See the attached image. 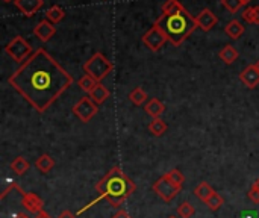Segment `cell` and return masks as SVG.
Wrapping results in <instances>:
<instances>
[{"label": "cell", "instance_id": "obj_1", "mask_svg": "<svg viewBox=\"0 0 259 218\" xmlns=\"http://www.w3.org/2000/svg\"><path fill=\"white\" fill-rule=\"evenodd\" d=\"M8 82L36 112L42 114L73 85V77L47 50L36 49Z\"/></svg>", "mask_w": 259, "mask_h": 218}, {"label": "cell", "instance_id": "obj_2", "mask_svg": "<svg viewBox=\"0 0 259 218\" xmlns=\"http://www.w3.org/2000/svg\"><path fill=\"white\" fill-rule=\"evenodd\" d=\"M137 190L135 184L121 171L120 167H112L109 173L96 185L99 200H106L112 208H120Z\"/></svg>", "mask_w": 259, "mask_h": 218}, {"label": "cell", "instance_id": "obj_3", "mask_svg": "<svg viewBox=\"0 0 259 218\" xmlns=\"http://www.w3.org/2000/svg\"><path fill=\"white\" fill-rule=\"evenodd\" d=\"M155 24L167 33L168 41L173 46H181L196 30V27H199L196 17H193L182 3H179L173 11L162 14Z\"/></svg>", "mask_w": 259, "mask_h": 218}, {"label": "cell", "instance_id": "obj_4", "mask_svg": "<svg viewBox=\"0 0 259 218\" xmlns=\"http://www.w3.org/2000/svg\"><path fill=\"white\" fill-rule=\"evenodd\" d=\"M114 70V64L100 52L94 53L85 64H83V71L85 74L93 76L97 82L105 79L111 71Z\"/></svg>", "mask_w": 259, "mask_h": 218}, {"label": "cell", "instance_id": "obj_5", "mask_svg": "<svg viewBox=\"0 0 259 218\" xmlns=\"http://www.w3.org/2000/svg\"><path fill=\"white\" fill-rule=\"evenodd\" d=\"M5 52L8 53V56L18 62L23 64L24 61H27L32 56V46L23 38V36H15L14 39H11L8 42V46L5 47Z\"/></svg>", "mask_w": 259, "mask_h": 218}, {"label": "cell", "instance_id": "obj_6", "mask_svg": "<svg viewBox=\"0 0 259 218\" xmlns=\"http://www.w3.org/2000/svg\"><path fill=\"white\" fill-rule=\"evenodd\" d=\"M152 190H153V193H155L161 200H164L165 203H170V202L175 200L176 196L181 193L182 187L176 185V184L167 176V173H165L164 176H161V178L153 184Z\"/></svg>", "mask_w": 259, "mask_h": 218}, {"label": "cell", "instance_id": "obj_7", "mask_svg": "<svg viewBox=\"0 0 259 218\" xmlns=\"http://www.w3.org/2000/svg\"><path fill=\"white\" fill-rule=\"evenodd\" d=\"M167 41H168L167 33H165L158 24H153V26L143 35V42H144V46H146L149 50H152V52H158Z\"/></svg>", "mask_w": 259, "mask_h": 218}, {"label": "cell", "instance_id": "obj_8", "mask_svg": "<svg viewBox=\"0 0 259 218\" xmlns=\"http://www.w3.org/2000/svg\"><path fill=\"white\" fill-rule=\"evenodd\" d=\"M99 111V105H96L91 97H82L74 106H73V114L82 121V123H88Z\"/></svg>", "mask_w": 259, "mask_h": 218}, {"label": "cell", "instance_id": "obj_9", "mask_svg": "<svg viewBox=\"0 0 259 218\" xmlns=\"http://www.w3.org/2000/svg\"><path fill=\"white\" fill-rule=\"evenodd\" d=\"M240 80L250 90L259 85V67L256 64L247 65L241 73H240Z\"/></svg>", "mask_w": 259, "mask_h": 218}, {"label": "cell", "instance_id": "obj_10", "mask_svg": "<svg viewBox=\"0 0 259 218\" xmlns=\"http://www.w3.org/2000/svg\"><path fill=\"white\" fill-rule=\"evenodd\" d=\"M21 205L24 206L26 211H29L32 214L42 212V206H44L41 197H38L35 193H23L21 194Z\"/></svg>", "mask_w": 259, "mask_h": 218}, {"label": "cell", "instance_id": "obj_11", "mask_svg": "<svg viewBox=\"0 0 259 218\" xmlns=\"http://www.w3.org/2000/svg\"><path fill=\"white\" fill-rule=\"evenodd\" d=\"M33 33H35V36H36L39 41L47 42V41L56 33V29H55L53 23L49 21V20L46 18V20H41V21L33 27Z\"/></svg>", "mask_w": 259, "mask_h": 218}, {"label": "cell", "instance_id": "obj_12", "mask_svg": "<svg viewBox=\"0 0 259 218\" xmlns=\"http://www.w3.org/2000/svg\"><path fill=\"white\" fill-rule=\"evenodd\" d=\"M14 5L20 9V12L24 17H32L42 8L44 0H15Z\"/></svg>", "mask_w": 259, "mask_h": 218}, {"label": "cell", "instance_id": "obj_13", "mask_svg": "<svg viewBox=\"0 0 259 218\" xmlns=\"http://www.w3.org/2000/svg\"><path fill=\"white\" fill-rule=\"evenodd\" d=\"M219 18L215 17V14L211 11V9H203L197 17H196V23L197 26L205 30V32H209L215 24H217Z\"/></svg>", "mask_w": 259, "mask_h": 218}, {"label": "cell", "instance_id": "obj_14", "mask_svg": "<svg viewBox=\"0 0 259 218\" xmlns=\"http://www.w3.org/2000/svg\"><path fill=\"white\" fill-rule=\"evenodd\" d=\"M146 112L150 115V117H153V118H159L162 114H164V111H165V106H164V103L161 102V100H158V99H150L147 103H146Z\"/></svg>", "mask_w": 259, "mask_h": 218}, {"label": "cell", "instance_id": "obj_15", "mask_svg": "<svg viewBox=\"0 0 259 218\" xmlns=\"http://www.w3.org/2000/svg\"><path fill=\"white\" fill-rule=\"evenodd\" d=\"M35 167H36V170H38L39 173L46 175V173H49V171L53 170V167H55V159H53L50 155L44 153V155H41V156L35 161Z\"/></svg>", "mask_w": 259, "mask_h": 218}, {"label": "cell", "instance_id": "obj_16", "mask_svg": "<svg viewBox=\"0 0 259 218\" xmlns=\"http://www.w3.org/2000/svg\"><path fill=\"white\" fill-rule=\"evenodd\" d=\"M225 32L228 36H231L232 39H238L243 33H244V26L238 21V20H231L226 27H225Z\"/></svg>", "mask_w": 259, "mask_h": 218}, {"label": "cell", "instance_id": "obj_17", "mask_svg": "<svg viewBox=\"0 0 259 218\" xmlns=\"http://www.w3.org/2000/svg\"><path fill=\"white\" fill-rule=\"evenodd\" d=\"M219 56H220V59H222L225 64L231 65L232 62H235V61L238 59L240 53H238V50H237L234 46H225V47L220 50Z\"/></svg>", "mask_w": 259, "mask_h": 218}, {"label": "cell", "instance_id": "obj_18", "mask_svg": "<svg viewBox=\"0 0 259 218\" xmlns=\"http://www.w3.org/2000/svg\"><path fill=\"white\" fill-rule=\"evenodd\" d=\"M88 96L91 97V100H93L96 105H102V103L109 97V91H108L106 86H103L102 83H99Z\"/></svg>", "mask_w": 259, "mask_h": 218}, {"label": "cell", "instance_id": "obj_19", "mask_svg": "<svg viewBox=\"0 0 259 218\" xmlns=\"http://www.w3.org/2000/svg\"><path fill=\"white\" fill-rule=\"evenodd\" d=\"M147 129H149V132H150L152 135L161 137V135H164V134L167 132V124H165V121L161 120V118H153V120L149 123Z\"/></svg>", "mask_w": 259, "mask_h": 218}, {"label": "cell", "instance_id": "obj_20", "mask_svg": "<svg viewBox=\"0 0 259 218\" xmlns=\"http://www.w3.org/2000/svg\"><path fill=\"white\" fill-rule=\"evenodd\" d=\"M215 191H214V188L209 185V184H206V182H202V184H199L197 187H196V190H194V194L205 203L212 194H214Z\"/></svg>", "mask_w": 259, "mask_h": 218}, {"label": "cell", "instance_id": "obj_21", "mask_svg": "<svg viewBox=\"0 0 259 218\" xmlns=\"http://www.w3.org/2000/svg\"><path fill=\"white\" fill-rule=\"evenodd\" d=\"M29 162L23 158V156H17L12 162H11V170L15 173V175H18V176H21V175H24L27 170H29Z\"/></svg>", "mask_w": 259, "mask_h": 218}, {"label": "cell", "instance_id": "obj_22", "mask_svg": "<svg viewBox=\"0 0 259 218\" xmlns=\"http://www.w3.org/2000/svg\"><path fill=\"white\" fill-rule=\"evenodd\" d=\"M77 85H79V88L80 90H83L85 93H91L97 85H99V82L93 77V76H90V74H85V76H82L79 80H77Z\"/></svg>", "mask_w": 259, "mask_h": 218}, {"label": "cell", "instance_id": "obj_23", "mask_svg": "<svg viewBox=\"0 0 259 218\" xmlns=\"http://www.w3.org/2000/svg\"><path fill=\"white\" fill-rule=\"evenodd\" d=\"M64 17H65V12H64V9H62L61 6H58V5H53V6L46 12V18H47L49 21H52L53 24H55V23H59Z\"/></svg>", "mask_w": 259, "mask_h": 218}, {"label": "cell", "instance_id": "obj_24", "mask_svg": "<svg viewBox=\"0 0 259 218\" xmlns=\"http://www.w3.org/2000/svg\"><path fill=\"white\" fill-rule=\"evenodd\" d=\"M129 100H131L134 105L141 106V105L147 100V94H146V91H144L141 86H137L134 91L129 93Z\"/></svg>", "mask_w": 259, "mask_h": 218}, {"label": "cell", "instance_id": "obj_25", "mask_svg": "<svg viewBox=\"0 0 259 218\" xmlns=\"http://www.w3.org/2000/svg\"><path fill=\"white\" fill-rule=\"evenodd\" d=\"M243 18L247 23L259 24V6H249L243 11Z\"/></svg>", "mask_w": 259, "mask_h": 218}, {"label": "cell", "instance_id": "obj_26", "mask_svg": "<svg viewBox=\"0 0 259 218\" xmlns=\"http://www.w3.org/2000/svg\"><path fill=\"white\" fill-rule=\"evenodd\" d=\"M205 203H206V206H208L212 212H215V211H219V209L225 205V199H223L219 193H214Z\"/></svg>", "mask_w": 259, "mask_h": 218}, {"label": "cell", "instance_id": "obj_27", "mask_svg": "<svg viewBox=\"0 0 259 218\" xmlns=\"http://www.w3.org/2000/svg\"><path fill=\"white\" fill-rule=\"evenodd\" d=\"M194 212H196V209L190 202H182L178 206V215L181 218H191L194 215Z\"/></svg>", "mask_w": 259, "mask_h": 218}, {"label": "cell", "instance_id": "obj_28", "mask_svg": "<svg viewBox=\"0 0 259 218\" xmlns=\"http://www.w3.org/2000/svg\"><path fill=\"white\" fill-rule=\"evenodd\" d=\"M222 5L232 14L238 12V9L243 6V2L241 0H222Z\"/></svg>", "mask_w": 259, "mask_h": 218}, {"label": "cell", "instance_id": "obj_29", "mask_svg": "<svg viewBox=\"0 0 259 218\" xmlns=\"http://www.w3.org/2000/svg\"><path fill=\"white\" fill-rule=\"evenodd\" d=\"M167 176H168V178H170L176 185H179V187H182V185H184V182H185L184 175H182L179 170H176V168H175V170H170V171L167 173Z\"/></svg>", "mask_w": 259, "mask_h": 218}, {"label": "cell", "instance_id": "obj_30", "mask_svg": "<svg viewBox=\"0 0 259 218\" xmlns=\"http://www.w3.org/2000/svg\"><path fill=\"white\" fill-rule=\"evenodd\" d=\"M179 3H181L179 0H165V3L162 5V14L173 11V9H175V8L179 5Z\"/></svg>", "mask_w": 259, "mask_h": 218}, {"label": "cell", "instance_id": "obj_31", "mask_svg": "<svg viewBox=\"0 0 259 218\" xmlns=\"http://www.w3.org/2000/svg\"><path fill=\"white\" fill-rule=\"evenodd\" d=\"M249 199H250V202H253L255 205H258L259 203V188L255 184L252 185V188H250V191H249Z\"/></svg>", "mask_w": 259, "mask_h": 218}, {"label": "cell", "instance_id": "obj_32", "mask_svg": "<svg viewBox=\"0 0 259 218\" xmlns=\"http://www.w3.org/2000/svg\"><path fill=\"white\" fill-rule=\"evenodd\" d=\"M111 218H132V217H131L126 211H123V209H121V211H117V212H115V214H114Z\"/></svg>", "mask_w": 259, "mask_h": 218}, {"label": "cell", "instance_id": "obj_33", "mask_svg": "<svg viewBox=\"0 0 259 218\" xmlns=\"http://www.w3.org/2000/svg\"><path fill=\"white\" fill-rule=\"evenodd\" d=\"M58 218H76V215H74L71 211H62V212L58 215Z\"/></svg>", "mask_w": 259, "mask_h": 218}, {"label": "cell", "instance_id": "obj_34", "mask_svg": "<svg viewBox=\"0 0 259 218\" xmlns=\"http://www.w3.org/2000/svg\"><path fill=\"white\" fill-rule=\"evenodd\" d=\"M36 218H52V217H50V215H49L47 212H44V211H42V212L36 214Z\"/></svg>", "mask_w": 259, "mask_h": 218}, {"label": "cell", "instance_id": "obj_35", "mask_svg": "<svg viewBox=\"0 0 259 218\" xmlns=\"http://www.w3.org/2000/svg\"><path fill=\"white\" fill-rule=\"evenodd\" d=\"M241 2H243V5H249V3H250L252 0H241Z\"/></svg>", "mask_w": 259, "mask_h": 218}, {"label": "cell", "instance_id": "obj_36", "mask_svg": "<svg viewBox=\"0 0 259 218\" xmlns=\"http://www.w3.org/2000/svg\"><path fill=\"white\" fill-rule=\"evenodd\" d=\"M17 218H29V217H27V215H24V214H20Z\"/></svg>", "mask_w": 259, "mask_h": 218}, {"label": "cell", "instance_id": "obj_37", "mask_svg": "<svg viewBox=\"0 0 259 218\" xmlns=\"http://www.w3.org/2000/svg\"><path fill=\"white\" fill-rule=\"evenodd\" d=\"M253 184H255V185H256V187H258V188H259V178H258V179H256V181H255V182H253Z\"/></svg>", "mask_w": 259, "mask_h": 218}, {"label": "cell", "instance_id": "obj_38", "mask_svg": "<svg viewBox=\"0 0 259 218\" xmlns=\"http://www.w3.org/2000/svg\"><path fill=\"white\" fill-rule=\"evenodd\" d=\"M5 3H9V2H15V0H3Z\"/></svg>", "mask_w": 259, "mask_h": 218}, {"label": "cell", "instance_id": "obj_39", "mask_svg": "<svg viewBox=\"0 0 259 218\" xmlns=\"http://www.w3.org/2000/svg\"><path fill=\"white\" fill-rule=\"evenodd\" d=\"M167 218H178V217H175V215H170V217H167Z\"/></svg>", "mask_w": 259, "mask_h": 218}, {"label": "cell", "instance_id": "obj_40", "mask_svg": "<svg viewBox=\"0 0 259 218\" xmlns=\"http://www.w3.org/2000/svg\"><path fill=\"white\" fill-rule=\"evenodd\" d=\"M256 65H258V67H259V61H258V64H256Z\"/></svg>", "mask_w": 259, "mask_h": 218}]
</instances>
